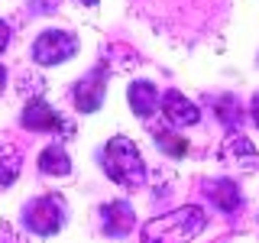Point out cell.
I'll list each match as a JSON object with an SVG mask.
<instances>
[{"mask_svg": "<svg viewBox=\"0 0 259 243\" xmlns=\"http://www.w3.org/2000/svg\"><path fill=\"white\" fill-rule=\"evenodd\" d=\"M162 110H165L168 124H175V127H194L201 120V110L194 107L182 91H168L162 97Z\"/></svg>", "mask_w": 259, "mask_h": 243, "instance_id": "7", "label": "cell"}, {"mask_svg": "<svg viewBox=\"0 0 259 243\" xmlns=\"http://www.w3.org/2000/svg\"><path fill=\"white\" fill-rule=\"evenodd\" d=\"M221 159L227 162V166L240 169V172H253V169L259 166V156H256L253 143H249L243 133H237V130H233V133L224 140V146H221Z\"/></svg>", "mask_w": 259, "mask_h": 243, "instance_id": "6", "label": "cell"}, {"mask_svg": "<svg viewBox=\"0 0 259 243\" xmlns=\"http://www.w3.org/2000/svg\"><path fill=\"white\" fill-rule=\"evenodd\" d=\"M7 43H10V26H7V23L0 20V52L7 49Z\"/></svg>", "mask_w": 259, "mask_h": 243, "instance_id": "17", "label": "cell"}, {"mask_svg": "<svg viewBox=\"0 0 259 243\" xmlns=\"http://www.w3.org/2000/svg\"><path fill=\"white\" fill-rule=\"evenodd\" d=\"M20 152L16 149H0V185H13V178L20 175Z\"/></svg>", "mask_w": 259, "mask_h": 243, "instance_id": "13", "label": "cell"}, {"mask_svg": "<svg viewBox=\"0 0 259 243\" xmlns=\"http://www.w3.org/2000/svg\"><path fill=\"white\" fill-rule=\"evenodd\" d=\"M253 120H256V124H259V94L253 97Z\"/></svg>", "mask_w": 259, "mask_h": 243, "instance_id": "18", "label": "cell"}, {"mask_svg": "<svg viewBox=\"0 0 259 243\" xmlns=\"http://www.w3.org/2000/svg\"><path fill=\"white\" fill-rule=\"evenodd\" d=\"M4 85H7V71H4V65H0V91H4Z\"/></svg>", "mask_w": 259, "mask_h": 243, "instance_id": "19", "label": "cell"}, {"mask_svg": "<svg viewBox=\"0 0 259 243\" xmlns=\"http://www.w3.org/2000/svg\"><path fill=\"white\" fill-rule=\"evenodd\" d=\"M75 49H78V39L71 32L49 29L32 43V59H36V65H59L65 59H71Z\"/></svg>", "mask_w": 259, "mask_h": 243, "instance_id": "4", "label": "cell"}, {"mask_svg": "<svg viewBox=\"0 0 259 243\" xmlns=\"http://www.w3.org/2000/svg\"><path fill=\"white\" fill-rule=\"evenodd\" d=\"M204 224H207L204 208H198V205L175 208L168 214H159L152 221H146L143 243H188L204 230Z\"/></svg>", "mask_w": 259, "mask_h": 243, "instance_id": "1", "label": "cell"}, {"mask_svg": "<svg viewBox=\"0 0 259 243\" xmlns=\"http://www.w3.org/2000/svg\"><path fill=\"white\" fill-rule=\"evenodd\" d=\"M217 113H221V120H224V127H230V130H240V107H237V101H230V97H224L221 104H217Z\"/></svg>", "mask_w": 259, "mask_h": 243, "instance_id": "15", "label": "cell"}, {"mask_svg": "<svg viewBox=\"0 0 259 243\" xmlns=\"http://www.w3.org/2000/svg\"><path fill=\"white\" fill-rule=\"evenodd\" d=\"M101 162H104V172L117 185H123V188H140L143 178H146L140 149H136V143H130L126 136H113V140L104 146Z\"/></svg>", "mask_w": 259, "mask_h": 243, "instance_id": "2", "label": "cell"}, {"mask_svg": "<svg viewBox=\"0 0 259 243\" xmlns=\"http://www.w3.org/2000/svg\"><path fill=\"white\" fill-rule=\"evenodd\" d=\"M39 169H42L46 175H68L71 159L65 156L59 146H49V149H42V156H39Z\"/></svg>", "mask_w": 259, "mask_h": 243, "instance_id": "12", "label": "cell"}, {"mask_svg": "<svg viewBox=\"0 0 259 243\" xmlns=\"http://www.w3.org/2000/svg\"><path fill=\"white\" fill-rule=\"evenodd\" d=\"M104 85H107L104 71H91L84 81H78V88H75V107L84 110V113H94L97 107H101V101H104Z\"/></svg>", "mask_w": 259, "mask_h": 243, "instance_id": "8", "label": "cell"}, {"mask_svg": "<svg viewBox=\"0 0 259 243\" xmlns=\"http://www.w3.org/2000/svg\"><path fill=\"white\" fill-rule=\"evenodd\" d=\"M130 227H133V208L126 201H113L104 208V230L110 237H123V233H130Z\"/></svg>", "mask_w": 259, "mask_h": 243, "instance_id": "9", "label": "cell"}, {"mask_svg": "<svg viewBox=\"0 0 259 243\" xmlns=\"http://www.w3.org/2000/svg\"><path fill=\"white\" fill-rule=\"evenodd\" d=\"M207 194H210V201H214L221 211H237L240 208V188L233 182H227V178H221V182H210L207 185Z\"/></svg>", "mask_w": 259, "mask_h": 243, "instance_id": "11", "label": "cell"}, {"mask_svg": "<svg viewBox=\"0 0 259 243\" xmlns=\"http://www.w3.org/2000/svg\"><path fill=\"white\" fill-rule=\"evenodd\" d=\"M130 107H133V113H140V117H149V113L159 107L156 85H149V81H133V85H130Z\"/></svg>", "mask_w": 259, "mask_h": 243, "instance_id": "10", "label": "cell"}, {"mask_svg": "<svg viewBox=\"0 0 259 243\" xmlns=\"http://www.w3.org/2000/svg\"><path fill=\"white\" fill-rule=\"evenodd\" d=\"M156 143L165 149V156H185V152H188V143H185L182 136L168 133V130H159V133H156Z\"/></svg>", "mask_w": 259, "mask_h": 243, "instance_id": "14", "label": "cell"}, {"mask_svg": "<svg viewBox=\"0 0 259 243\" xmlns=\"http://www.w3.org/2000/svg\"><path fill=\"white\" fill-rule=\"evenodd\" d=\"M0 243H20V240H16V233H13V227H10V224H0Z\"/></svg>", "mask_w": 259, "mask_h": 243, "instance_id": "16", "label": "cell"}, {"mask_svg": "<svg viewBox=\"0 0 259 243\" xmlns=\"http://www.w3.org/2000/svg\"><path fill=\"white\" fill-rule=\"evenodd\" d=\"M81 4H88V7H94V4H97V0H81Z\"/></svg>", "mask_w": 259, "mask_h": 243, "instance_id": "20", "label": "cell"}, {"mask_svg": "<svg viewBox=\"0 0 259 243\" xmlns=\"http://www.w3.org/2000/svg\"><path fill=\"white\" fill-rule=\"evenodd\" d=\"M23 221L32 233H59V227L65 224V208H62V198H52V194H46V198H36L32 205L23 211Z\"/></svg>", "mask_w": 259, "mask_h": 243, "instance_id": "3", "label": "cell"}, {"mask_svg": "<svg viewBox=\"0 0 259 243\" xmlns=\"http://www.w3.org/2000/svg\"><path fill=\"white\" fill-rule=\"evenodd\" d=\"M23 127L39 130V133H59V136H65V140L71 136V127L65 124L46 101H29L26 104V110H23Z\"/></svg>", "mask_w": 259, "mask_h": 243, "instance_id": "5", "label": "cell"}]
</instances>
